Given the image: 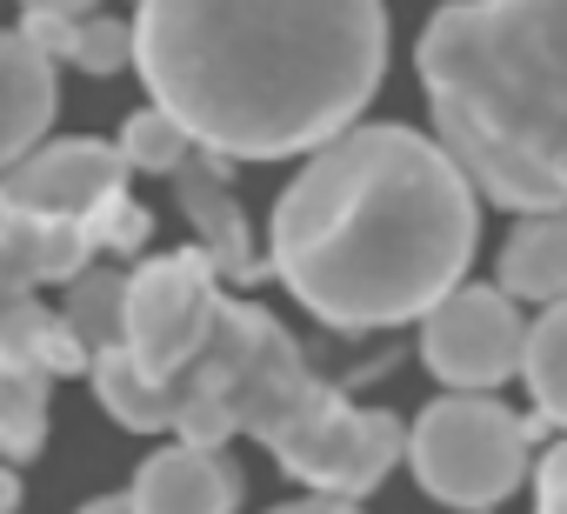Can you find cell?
<instances>
[{"instance_id":"obj_21","label":"cell","mask_w":567,"mask_h":514,"mask_svg":"<svg viewBox=\"0 0 567 514\" xmlns=\"http://www.w3.org/2000/svg\"><path fill=\"white\" fill-rule=\"evenodd\" d=\"M34 54H48V61H68V48H74V21L68 14H41V8H28V21L14 28Z\"/></svg>"},{"instance_id":"obj_22","label":"cell","mask_w":567,"mask_h":514,"mask_svg":"<svg viewBox=\"0 0 567 514\" xmlns=\"http://www.w3.org/2000/svg\"><path fill=\"white\" fill-rule=\"evenodd\" d=\"M274 514H361V507L334 501V494H308V501H288V507H274Z\"/></svg>"},{"instance_id":"obj_16","label":"cell","mask_w":567,"mask_h":514,"mask_svg":"<svg viewBox=\"0 0 567 514\" xmlns=\"http://www.w3.org/2000/svg\"><path fill=\"white\" fill-rule=\"evenodd\" d=\"M121 301H127V275L121 268H81L68 281V301H61V328L68 341L81 348V361H101L121 348Z\"/></svg>"},{"instance_id":"obj_19","label":"cell","mask_w":567,"mask_h":514,"mask_svg":"<svg viewBox=\"0 0 567 514\" xmlns=\"http://www.w3.org/2000/svg\"><path fill=\"white\" fill-rule=\"evenodd\" d=\"M68 61L81 68V74H121V68H134V34H127V21H107V14H81L74 21V48H68Z\"/></svg>"},{"instance_id":"obj_9","label":"cell","mask_w":567,"mask_h":514,"mask_svg":"<svg viewBox=\"0 0 567 514\" xmlns=\"http://www.w3.org/2000/svg\"><path fill=\"white\" fill-rule=\"evenodd\" d=\"M0 201L28 214H101L127 201V161L107 141H48L0 174Z\"/></svg>"},{"instance_id":"obj_1","label":"cell","mask_w":567,"mask_h":514,"mask_svg":"<svg viewBox=\"0 0 567 514\" xmlns=\"http://www.w3.org/2000/svg\"><path fill=\"white\" fill-rule=\"evenodd\" d=\"M127 34L154 107L220 161L334 141L388 74L381 0H141Z\"/></svg>"},{"instance_id":"obj_3","label":"cell","mask_w":567,"mask_h":514,"mask_svg":"<svg viewBox=\"0 0 567 514\" xmlns=\"http://www.w3.org/2000/svg\"><path fill=\"white\" fill-rule=\"evenodd\" d=\"M87 374L121 428L181 434L194 448L254 434L295 481L334 501L374 494L408 448V421L381 408H354L334 381L308 368L301 341L254 301H220L207 341L167 374L134 368L121 348L87 361Z\"/></svg>"},{"instance_id":"obj_11","label":"cell","mask_w":567,"mask_h":514,"mask_svg":"<svg viewBox=\"0 0 567 514\" xmlns=\"http://www.w3.org/2000/svg\"><path fill=\"white\" fill-rule=\"evenodd\" d=\"M134 514H234L240 507V467L220 448L174 441L134 474Z\"/></svg>"},{"instance_id":"obj_24","label":"cell","mask_w":567,"mask_h":514,"mask_svg":"<svg viewBox=\"0 0 567 514\" xmlns=\"http://www.w3.org/2000/svg\"><path fill=\"white\" fill-rule=\"evenodd\" d=\"M14 507H21V474L0 461V514H14Z\"/></svg>"},{"instance_id":"obj_13","label":"cell","mask_w":567,"mask_h":514,"mask_svg":"<svg viewBox=\"0 0 567 514\" xmlns=\"http://www.w3.org/2000/svg\"><path fill=\"white\" fill-rule=\"evenodd\" d=\"M501 295L507 301H560L567 295V227L560 214H520L501 247Z\"/></svg>"},{"instance_id":"obj_23","label":"cell","mask_w":567,"mask_h":514,"mask_svg":"<svg viewBox=\"0 0 567 514\" xmlns=\"http://www.w3.org/2000/svg\"><path fill=\"white\" fill-rule=\"evenodd\" d=\"M21 8H41V14H68V21H81V14L101 8V0H21Z\"/></svg>"},{"instance_id":"obj_12","label":"cell","mask_w":567,"mask_h":514,"mask_svg":"<svg viewBox=\"0 0 567 514\" xmlns=\"http://www.w3.org/2000/svg\"><path fill=\"white\" fill-rule=\"evenodd\" d=\"M54 101H61L54 61L34 54L21 34L0 28V174H8L28 147H41V134L54 121Z\"/></svg>"},{"instance_id":"obj_18","label":"cell","mask_w":567,"mask_h":514,"mask_svg":"<svg viewBox=\"0 0 567 514\" xmlns=\"http://www.w3.org/2000/svg\"><path fill=\"white\" fill-rule=\"evenodd\" d=\"M187 147H194V141L181 134V121H167L154 101H147L141 114H127V127H121V141H114V154L127 161V174H134V167H141V174H167Z\"/></svg>"},{"instance_id":"obj_17","label":"cell","mask_w":567,"mask_h":514,"mask_svg":"<svg viewBox=\"0 0 567 514\" xmlns=\"http://www.w3.org/2000/svg\"><path fill=\"white\" fill-rule=\"evenodd\" d=\"M48 394H54V374L0 361V454L8 461H34L48 448Z\"/></svg>"},{"instance_id":"obj_25","label":"cell","mask_w":567,"mask_h":514,"mask_svg":"<svg viewBox=\"0 0 567 514\" xmlns=\"http://www.w3.org/2000/svg\"><path fill=\"white\" fill-rule=\"evenodd\" d=\"M81 514H134V501L127 494H107V501H87Z\"/></svg>"},{"instance_id":"obj_2","label":"cell","mask_w":567,"mask_h":514,"mask_svg":"<svg viewBox=\"0 0 567 514\" xmlns=\"http://www.w3.org/2000/svg\"><path fill=\"white\" fill-rule=\"evenodd\" d=\"M481 207L461 167L414 127H341L280 187L267 261L328 328L421 321L474 261Z\"/></svg>"},{"instance_id":"obj_4","label":"cell","mask_w":567,"mask_h":514,"mask_svg":"<svg viewBox=\"0 0 567 514\" xmlns=\"http://www.w3.org/2000/svg\"><path fill=\"white\" fill-rule=\"evenodd\" d=\"M421 81L441 154L514 214H560L567 101L560 0H447L421 34Z\"/></svg>"},{"instance_id":"obj_14","label":"cell","mask_w":567,"mask_h":514,"mask_svg":"<svg viewBox=\"0 0 567 514\" xmlns=\"http://www.w3.org/2000/svg\"><path fill=\"white\" fill-rule=\"evenodd\" d=\"M514 374L534 394V428L540 434H560V421H567V308L560 301H547V315L527 321Z\"/></svg>"},{"instance_id":"obj_20","label":"cell","mask_w":567,"mask_h":514,"mask_svg":"<svg viewBox=\"0 0 567 514\" xmlns=\"http://www.w3.org/2000/svg\"><path fill=\"white\" fill-rule=\"evenodd\" d=\"M527 474H534V494H540L534 514H567V448L554 434H547V448H540V461Z\"/></svg>"},{"instance_id":"obj_5","label":"cell","mask_w":567,"mask_h":514,"mask_svg":"<svg viewBox=\"0 0 567 514\" xmlns=\"http://www.w3.org/2000/svg\"><path fill=\"white\" fill-rule=\"evenodd\" d=\"M534 421L501 408L494 394H441L421 408V421L408 428V461L421 474V487L447 507H501L527 467H534Z\"/></svg>"},{"instance_id":"obj_6","label":"cell","mask_w":567,"mask_h":514,"mask_svg":"<svg viewBox=\"0 0 567 514\" xmlns=\"http://www.w3.org/2000/svg\"><path fill=\"white\" fill-rule=\"evenodd\" d=\"M154 234L134 201L101 214H28L0 201V295H41L48 281H74L101 254H127Z\"/></svg>"},{"instance_id":"obj_7","label":"cell","mask_w":567,"mask_h":514,"mask_svg":"<svg viewBox=\"0 0 567 514\" xmlns=\"http://www.w3.org/2000/svg\"><path fill=\"white\" fill-rule=\"evenodd\" d=\"M214 308H220V281L207 268L200 247H181V254H161V261L134 268L127 275V301H121V354L147 374H167L181 368L207 328H214Z\"/></svg>"},{"instance_id":"obj_8","label":"cell","mask_w":567,"mask_h":514,"mask_svg":"<svg viewBox=\"0 0 567 514\" xmlns=\"http://www.w3.org/2000/svg\"><path fill=\"white\" fill-rule=\"evenodd\" d=\"M520 335H527V315H520L501 288H467V281H454V288L421 315V361H427V374L447 381L454 394H487L494 381L514 374Z\"/></svg>"},{"instance_id":"obj_10","label":"cell","mask_w":567,"mask_h":514,"mask_svg":"<svg viewBox=\"0 0 567 514\" xmlns=\"http://www.w3.org/2000/svg\"><path fill=\"white\" fill-rule=\"evenodd\" d=\"M167 181H174V194H181V214H187L194 234H200V254H207L214 281H240V288L260 281L267 268H260L254 234H247V207H240L234 187H227V161L207 154V147H187V154L167 167Z\"/></svg>"},{"instance_id":"obj_15","label":"cell","mask_w":567,"mask_h":514,"mask_svg":"<svg viewBox=\"0 0 567 514\" xmlns=\"http://www.w3.org/2000/svg\"><path fill=\"white\" fill-rule=\"evenodd\" d=\"M0 361H21L41 374H87L61 315H48L34 295H0Z\"/></svg>"}]
</instances>
